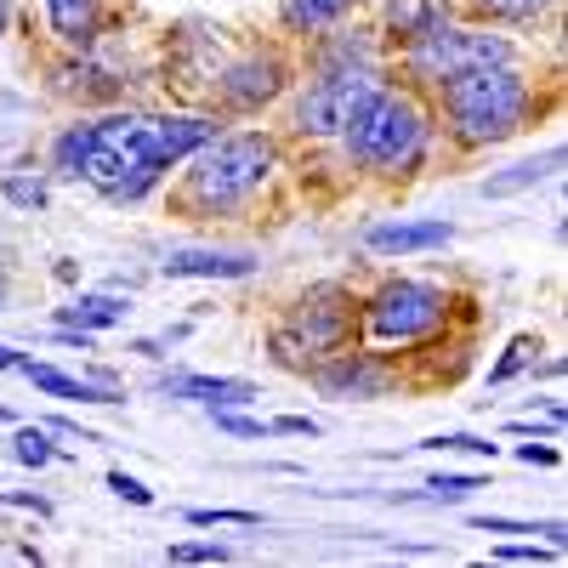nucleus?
I'll list each match as a JSON object with an SVG mask.
<instances>
[{
    "label": "nucleus",
    "mask_w": 568,
    "mask_h": 568,
    "mask_svg": "<svg viewBox=\"0 0 568 568\" xmlns=\"http://www.w3.org/2000/svg\"><path fill=\"white\" fill-rule=\"evenodd\" d=\"M438 91H444V114H449L460 142H500L529 114V85L511 63L466 69V74L444 80Z\"/></svg>",
    "instance_id": "f257e3e1"
},
{
    "label": "nucleus",
    "mask_w": 568,
    "mask_h": 568,
    "mask_svg": "<svg viewBox=\"0 0 568 568\" xmlns=\"http://www.w3.org/2000/svg\"><path fill=\"white\" fill-rule=\"evenodd\" d=\"M160 154H154V120L142 114H109L91 125V154H85V182L109 200H142L160 182Z\"/></svg>",
    "instance_id": "f03ea898"
},
{
    "label": "nucleus",
    "mask_w": 568,
    "mask_h": 568,
    "mask_svg": "<svg viewBox=\"0 0 568 568\" xmlns=\"http://www.w3.org/2000/svg\"><path fill=\"white\" fill-rule=\"evenodd\" d=\"M273 171V142L262 131H240V136H211L194 171H187V194L205 211H227L245 194H256L262 176Z\"/></svg>",
    "instance_id": "7ed1b4c3"
},
{
    "label": "nucleus",
    "mask_w": 568,
    "mask_h": 568,
    "mask_svg": "<svg viewBox=\"0 0 568 568\" xmlns=\"http://www.w3.org/2000/svg\"><path fill=\"white\" fill-rule=\"evenodd\" d=\"M358 165L369 171H409L426 149V120L409 98H393V91H375V98L358 109V120L342 131Z\"/></svg>",
    "instance_id": "20e7f679"
},
{
    "label": "nucleus",
    "mask_w": 568,
    "mask_h": 568,
    "mask_svg": "<svg viewBox=\"0 0 568 568\" xmlns=\"http://www.w3.org/2000/svg\"><path fill=\"white\" fill-rule=\"evenodd\" d=\"M489 63H511V45L500 34H471L455 23H426L420 34H409V74L426 85H444L466 69H489Z\"/></svg>",
    "instance_id": "39448f33"
},
{
    "label": "nucleus",
    "mask_w": 568,
    "mask_h": 568,
    "mask_svg": "<svg viewBox=\"0 0 568 568\" xmlns=\"http://www.w3.org/2000/svg\"><path fill=\"white\" fill-rule=\"evenodd\" d=\"M449 313V296L438 291V284H420V278H393L382 284V291L369 296V336L375 342H420L426 329H438Z\"/></svg>",
    "instance_id": "423d86ee"
},
{
    "label": "nucleus",
    "mask_w": 568,
    "mask_h": 568,
    "mask_svg": "<svg viewBox=\"0 0 568 568\" xmlns=\"http://www.w3.org/2000/svg\"><path fill=\"white\" fill-rule=\"evenodd\" d=\"M382 91V80H375V69L369 63H347V69H329L307 98L296 103V125L307 131V136H342L353 120H358V109Z\"/></svg>",
    "instance_id": "0eeeda50"
},
{
    "label": "nucleus",
    "mask_w": 568,
    "mask_h": 568,
    "mask_svg": "<svg viewBox=\"0 0 568 568\" xmlns=\"http://www.w3.org/2000/svg\"><path fill=\"white\" fill-rule=\"evenodd\" d=\"M347 329H353V296L342 291V284H313L278 342H296L313 358V353H336L347 342Z\"/></svg>",
    "instance_id": "6e6552de"
},
{
    "label": "nucleus",
    "mask_w": 568,
    "mask_h": 568,
    "mask_svg": "<svg viewBox=\"0 0 568 568\" xmlns=\"http://www.w3.org/2000/svg\"><path fill=\"white\" fill-rule=\"evenodd\" d=\"M318 393L324 398H382L387 369L369 364L364 353H329V364L318 369Z\"/></svg>",
    "instance_id": "1a4fd4ad"
},
{
    "label": "nucleus",
    "mask_w": 568,
    "mask_h": 568,
    "mask_svg": "<svg viewBox=\"0 0 568 568\" xmlns=\"http://www.w3.org/2000/svg\"><path fill=\"white\" fill-rule=\"evenodd\" d=\"M455 240L449 222H387V227H369V251L375 256H409V251H438Z\"/></svg>",
    "instance_id": "9d476101"
},
{
    "label": "nucleus",
    "mask_w": 568,
    "mask_h": 568,
    "mask_svg": "<svg viewBox=\"0 0 568 568\" xmlns=\"http://www.w3.org/2000/svg\"><path fill=\"white\" fill-rule=\"evenodd\" d=\"M171 398H194V404H211V409H233V404H251L256 387L251 382H227V375H171L160 382Z\"/></svg>",
    "instance_id": "9b49d317"
},
{
    "label": "nucleus",
    "mask_w": 568,
    "mask_h": 568,
    "mask_svg": "<svg viewBox=\"0 0 568 568\" xmlns=\"http://www.w3.org/2000/svg\"><path fill=\"white\" fill-rule=\"evenodd\" d=\"M278 91V63L267 58H251V63H233L227 74H222V98L233 103V109H256V103H267Z\"/></svg>",
    "instance_id": "f8f14e48"
},
{
    "label": "nucleus",
    "mask_w": 568,
    "mask_h": 568,
    "mask_svg": "<svg viewBox=\"0 0 568 568\" xmlns=\"http://www.w3.org/2000/svg\"><path fill=\"white\" fill-rule=\"evenodd\" d=\"M211 136H216V125H211V120H194V114L154 120V154H160V165H176V160H187V154H200Z\"/></svg>",
    "instance_id": "ddd939ff"
},
{
    "label": "nucleus",
    "mask_w": 568,
    "mask_h": 568,
    "mask_svg": "<svg viewBox=\"0 0 568 568\" xmlns=\"http://www.w3.org/2000/svg\"><path fill=\"white\" fill-rule=\"evenodd\" d=\"M98 7H103V0H45V18H52L63 45L85 52V45L98 40Z\"/></svg>",
    "instance_id": "4468645a"
},
{
    "label": "nucleus",
    "mask_w": 568,
    "mask_h": 568,
    "mask_svg": "<svg viewBox=\"0 0 568 568\" xmlns=\"http://www.w3.org/2000/svg\"><path fill=\"white\" fill-rule=\"evenodd\" d=\"M256 273L251 256H216V251H176L165 262V278H245Z\"/></svg>",
    "instance_id": "2eb2a0df"
},
{
    "label": "nucleus",
    "mask_w": 568,
    "mask_h": 568,
    "mask_svg": "<svg viewBox=\"0 0 568 568\" xmlns=\"http://www.w3.org/2000/svg\"><path fill=\"white\" fill-rule=\"evenodd\" d=\"M29 382L40 387V393H52V398H80V404H120L114 398V387H103V382H74V375H63V369H52V364H18Z\"/></svg>",
    "instance_id": "dca6fc26"
},
{
    "label": "nucleus",
    "mask_w": 568,
    "mask_h": 568,
    "mask_svg": "<svg viewBox=\"0 0 568 568\" xmlns=\"http://www.w3.org/2000/svg\"><path fill=\"white\" fill-rule=\"evenodd\" d=\"M557 165H562V149H546L540 160H524V165H511L506 176H489V182H484V194H489V200H500V194H517V187H529V182H546Z\"/></svg>",
    "instance_id": "f3484780"
},
{
    "label": "nucleus",
    "mask_w": 568,
    "mask_h": 568,
    "mask_svg": "<svg viewBox=\"0 0 568 568\" xmlns=\"http://www.w3.org/2000/svg\"><path fill=\"white\" fill-rule=\"evenodd\" d=\"M63 324H74V329H109V324H120L125 318V302L120 296H80L74 307H63L58 313Z\"/></svg>",
    "instance_id": "a211bd4d"
},
{
    "label": "nucleus",
    "mask_w": 568,
    "mask_h": 568,
    "mask_svg": "<svg viewBox=\"0 0 568 568\" xmlns=\"http://www.w3.org/2000/svg\"><path fill=\"white\" fill-rule=\"evenodd\" d=\"M426 23H438V0H387V29L393 34H420Z\"/></svg>",
    "instance_id": "6ab92c4d"
},
{
    "label": "nucleus",
    "mask_w": 568,
    "mask_h": 568,
    "mask_svg": "<svg viewBox=\"0 0 568 568\" xmlns=\"http://www.w3.org/2000/svg\"><path fill=\"white\" fill-rule=\"evenodd\" d=\"M85 154H91V125H69V131L52 142L58 176H80V171H85Z\"/></svg>",
    "instance_id": "aec40b11"
},
{
    "label": "nucleus",
    "mask_w": 568,
    "mask_h": 568,
    "mask_svg": "<svg viewBox=\"0 0 568 568\" xmlns=\"http://www.w3.org/2000/svg\"><path fill=\"white\" fill-rule=\"evenodd\" d=\"M347 7L353 0H284V18H291L296 29H324V23H336Z\"/></svg>",
    "instance_id": "412c9836"
},
{
    "label": "nucleus",
    "mask_w": 568,
    "mask_h": 568,
    "mask_svg": "<svg viewBox=\"0 0 568 568\" xmlns=\"http://www.w3.org/2000/svg\"><path fill=\"white\" fill-rule=\"evenodd\" d=\"M478 529H489V535H546L551 546L562 540V524H517V517H478Z\"/></svg>",
    "instance_id": "4be33fe9"
},
{
    "label": "nucleus",
    "mask_w": 568,
    "mask_h": 568,
    "mask_svg": "<svg viewBox=\"0 0 568 568\" xmlns=\"http://www.w3.org/2000/svg\"><path fill=\"white\" fill-rule=\"evenodd\" d=\"M0 194H7L12 205H23V211H40L45 205V182L40 176H7V182H0Z\"/></svg>",
    "instance_id": "5701e85b"
},
{
    "label": "nucleus",
    "mask_w": 568,
    "mask_h": 568,
    "mask_svg": "<svg viewBox=\"0 0 568 568\" xmlns=\"http://www.w3.org/2000/svg\"><path fill=\"white\" fill-rule=\"evenodd\" d=\"M18 460H23V466H45V460H58V449L45 444V426H23V433H18Z\"/></svg>",
    "instance_id": "b1692460"
},
{
    "label": "nucleus",
    "mask_w": 568,
    "mask_h": 568,
    "mask_svg": "<svg viewBox=\"0 0 568 568\" xmlns=\"http://www.w3.org/2000/svg\"><path fill=\"white\" fill-rule=\"evenodd\" d=\"M535 353H540V347H535L529 336H517V342L506 347V358H500V364L489 369V382H511V375H517V369H524V364H529Z\"/></svg>",
    "instance_id": "393cba45"
},
{
    "label": "nucleus",
    "mask_w": 568,
    "mask_h": 568,
    "mask_svg": "<svg viewBox=\"0 0 568 568\" xmlns=\"http://www.w3.org/2000/svg\"><path fill=\"white\" fill-rule=\"evenodd\" d=\"M171 562H227V546H211V540H182L165 551Z\"/></svg>",
    "instance_id": "a878e982"
},
{
    "label": "nucleus",
    "mask_w": 568,
    "mask_h": 568,
    "mask_svg": "<svg viewBox=\"0 0 568 568\" xmlns=\"http://www.w3.org/2000/svg\"><path fill=\"white\" fill-rule=\"evenodd\" d=\"M489 18H540L551 0H478Z\"/></svg>",
    "instance_id": "bb28decb"
},
{
    "label": "nucleus",
    "mask_w": 568,
    "mask_h": 568,
    "mask_svg": "<svg viewBox=\"0 0 568 568\" xmlns=\"http://www.w3.org/2000/svg\"><path fill=\"white\" fill-rule=\"evenodd\" d=\"M211 415H216V426H222V433H233V438H267V420L233 415V409H211Z\"/></svg>",
    "instance_id": "cd10ccee"
},
{
    "label": "nucleus",
    "mask_w": 568,
    "mask_h": 568,
    "mask_svg": "<svg viewBox=\"0 0 568 568\" xmlns=\"http://www.w3.org/2000/svg\"><path fill=\"white\" fill-rule=\"evenodd\" d=\"M426 489H433V500H460L471 489H489V478H433Z\"/></svg>",
    "instance_id": "c85d7f7f"
},
{
    "label": "nucleus",
    "mask_w": 568,
    "mask_h": 568,
    "mask_svg": "<svg viewBox=\"0 0 568 568\" xmlns=\"http://www.w3.org/2000/svg\"><path fill=\"white\" fill-rule=\"evenodd\" d=\"M109 489H114L120 500H131V506H154V489L136 484V478H125V471H109Z\"/></svg>",
    "instance_id": "c756f323"
},
{
    "label": "nucleus",
    "mask_w": 568,
    "mask_h": 568,
    "mask_svg": "<svg viewBox=\"0 0 568 568\" xmlns=\"http://www.w3.org/2000/svg\"><path fill=\"white\" fill-rule=\"evenodd\" d=\"M506 562H557V546H500Z\"/></svg>",
    "instance_id": "7c9ffc66"
},
{
    "label": "nucleus",
    "mask_w": 568,
    "mask_h": 568,
    "mask_svg": "<svg viewBox=\"0 0 568 568\" xmlns=\"http://www.w3.org/2000/svg\"><path fill=\"white\" fill-rule=\"evenodd\" d=\"M187 524H200V529H211V524H256V511H187Z\"/></svg>",
    "instance_id": "2f4dec72"
},
{
    "label": "nucleus",
    "mask_w": 568,
    "mask_h": 568,
    "mask_svg": "<svg viewBox=\"0 0 568 568\" xmlns=\"http://www.w3.org/2000/svg\"><path fill=\"white\" fill-rule=\"evenodd\" d=\"M267 433H291V438H313L318 426H313V420H302V415H284V420H267Z\"/></svg>",
    "instance_id": "473e14b6"
},
{
    "label": "nucleus",
    "mask_w": 568,
    "mask_h": 568,
    "mask_svg": "<svg viewBox=\"0 0 568 568\" xmlns=\"http://www.w3.org/2000/svg\"><path fill=\"white\" fill-rule=\"evenodd\" d=\"M517 460H529V466H557V449H546V444H524V449H517Z\"/></svg>",
    "instance_id": "72a5a7b5"
},
{
    "label": "nucleus",
    "mask_w": 568,
    "mask_h": 568,
    "mask_svg": "<svg viewBox=\"0 0 568 568\" xmlns=\"http://www.w3.org/2000/svg\"><path fill=\"white\" fill-rule=\"evenodd\" d=\"M23 364V353H12V347H0V369H18Z\"/></svg>",
    "instance_id": "f704fd0d"
},
{
    "label": "nucleus",
    "mask_w": 568,
    "mask_h": 568,
    "mask_svg": "<svg viewBox=\"0 0 568 568\" xmlns=\"http://www.w3.org/2000/svg\"><path fill=\"white\" fill-rule=\"evenodd\" d=\"M7 18H12V7H7V0H0V34H7Z\"/></svg>",
    "instance_id": "c9c22d12"
},
{
    "label": "nucleus",
    "mask_w": 568,
    "mask_h": 568,
    "mask_svg": "<svg viewBox=\"0 0 568 568\" xmlns=\"http://www.w3.org/2000/svg\"><path fill=\"white\" fill-rule=\"evenodd\" d=\"M0 291H7V284H0Z\"/></svg>",
    "instance_id": "e433bc0d"
}]
</instances>
